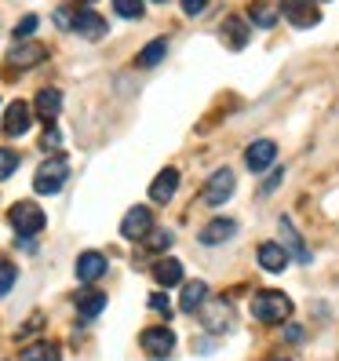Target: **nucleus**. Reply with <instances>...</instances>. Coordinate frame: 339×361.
Segmentation results:
<instances>
[{"instance_id": "obj_1", "label": "nucleus", "mask_w": 339, "mask_h": 361, "mask_svg": "<svg viewBox=\"0 0 339 361\" xmlns=\"http://www.w3.org/2000/svg\"><path fill=\"white\" fill-rule=\"evenodd\" d=\"M292 314V300L281 292H256L252 295V317L259 325H278V322H288Z\"/></svg>"}, {"instance_id": "obj_2", "label": "nucleus", "mask_w": 339, "mask_h": 361, "mask_svg": "<svg viewBox=\"0 0 339 361\" xmlns=\"http://www.w3.org/2000/svg\"><path fill=\"white\" fill-rule=\"evenodd\" d=\"M8 223L15 226V233L18 238H33V233H40L44 230V212H40V204H33V201H18V204H11V212H8Z\"/></svg>"}, {"instance_id": "obj_3", "label": "nucleus", "mask_w": 339, "mask_h": 361, "mask_svg": "<svg viewBox=\"0 0 339 361\" xmlns=\"http://www.w3.org/2000/svg\"><path fill=\"white\" fill-rule=\"evenodd\" d=\"M66 176H70L66 157H48L44 164L37 168V176H33V190H37V194H58V190L66 186Z\"/></svg>"}, {"instance_id": "obj_4", "label": "nucleus", "mask_w": 339, "mask_h": 361, "mask_svg": "<svg viewBox=\"0 0 339 361\" xmlns=\"http://www.w3.org/2000/svg\"><path fill=\"white\" fill-rule=\"evenodd\" d=\"M292 26H300V30H310L321 23V11H317L314 0H281V8H278Z\"/></svg>"}, {"instance_id": "obj_5", "label": "nucleus", "mask_w": 339, "mask_h": 361, "mask_svg": "<svg viewBox=\"0 0 339 361\" xmlns=\"http://www.w3.org/2000/svg\"><path fill=\"white\" fill-rule=\"evenodd\" d=\"M234 186H238L234 172H230V168H219V172H216V176H211V179L204 183V190H201V201L216 208V204L230 201V194H234Z\"/></svg>"}, {"instance_id": "obj_6", "label": "nucleus", "mask_w": 339, "mask_h": 361, "mask_svg": "<svg viewBox=\"0 0 339 361\" xmlns=\"http://www.w3.org/2000/svg\"><path fill=\"white\" fill-rule=\"evenodd\" d=\"M139 343H142V350L150 354V357H172V350H175V332L164 329V325H157V329H146V332L139 336Z\"/></svg>"}, {"instance_id": "obj_7", "label": "nucleus", "mask_w": 339, "mask_h": 361, "mask_svg": "<svg viewBox=\"0 0 339 361\" xmlns=\"http://www.w3.org/2000/svg\"><path fill=\"white\" fill-rule=\"evenodd\" d=\"M154 230V212L146 208V204H135L128 216H124L121 223V238H128V241H142L146 233Z\"/></svg>"}, {"instance_id": "obj_8", "label": "nucleus", "mask_w": 339, "mask_h": 361, "mask_svg": "<svg viewBox=\"0 0 339 361\" xmlns=\"http://www.w3.org/2000/svg\"><path fill=\"white\" fill-rule=\"evenodd\" d=\"M30 124H33V106H26V102H11L8 110H4V135L8 139H18V135H26L30 132Z\"/></svg>"}, {"instance_id": "obj_9", "label": "nucleus", "mask_w": 339, "mask_h": 361, "mask_svg": "<svg viewBox=\"0 0 339 361\" xmlns=\"http://www.w3.org/2000/svg\"><path fill=\"white\" fill-rule=\"evenodd\" d=\"M273 157H278V142H273V139H256V142L245 150V164H248L256 176L266 172V168L273 164Z\"/></svg>"}, {"instance_id": "obj_10", "label": "nucleus", "mask_w": 339, "mask_h": 361, "mask_svg": "<svg viewBox=\"0 0 339 361\" xmlns=\"http://www.w3.org/2000/svg\"><path fill=\"white\" fill-rule=\"evenodd\" d=\"M219 33H223V40H226V48H230V51H241V48L248 44V23H245L241 15H226Z\"/></svg>"}, {"instance_id": "obj_11", "label": "nucleus", "mask_w": 339, "mask_h": 361, "mask_svg": "<svg viewBox=\"0 0 339 361\" xmlns=\"http://www.w3.org/2000/svg\"><path fill=\"white\" fill-rule=\"evenodd\" d=\"M288 256L295 259V263H310V248L303 245V238L295 233V226L288 223V219H281V241H278Z\"/></svg>"}, {"instance_id": "obj_12", "label": "nucleus", "mask_w": 339, "mask_h": 361, "mask_svg": "<svg viewBox=\"0 0 339 361\" xmlns=\"http://www.w3.org/2000/svg\"><path fill=\"white\" fill-rule=\"evenodd\" d=\"M44 48L40 44H15L11 51H8V66L11 70H30V66H37V62H44Z\"/></svg>"}, {"instance_id": "obj_13", "label": "nucleus", "mask_w": 339, "mask_h": 361, "mask_svg": "<svg viewBox=\"0 0 339 361\" xmlns=\"http://www.w3.org/2000/svg\"><path fill=\"white\" fill-rule=\"evenodd\" d=\"M102 274H106V256H102V252H84V256H77V278L84 285L99 281Z\"/></svg>"}, {"instance_id": "obj_14", "label": "nucleus", "mask_w": 339, "mask_h": 361, "mask_svg": "<svg viewBox=\"0 0 339 361\" xmlns=\"http://www.w3.org/2000/svg\"><path fill=\"white\" fill-rule=\"evenodd\" d=\"M175 190H179V172H175V168H164V172L150 183V197L157 204H168V201L175 197Z\"/></svg>"}, {"instance_id": "obj_15", "label": "nucleus", "mask_w": 339, "mask_h": 361, "mask_svg": "<svg viewBox=\"0 0 339 361\" xmlns=\"http://www.w3.org/2000/svg\"><path fill=\"white\" fill-rule=\"evenodd\" d=\"M259 267H263L266 274H281V270L288 267V252H285L278 241H263V245H259Z\"/></svg>"}, {"instance_id": "obj_16", "label": "nucleus", "mask_w": 339, "mask_h": 361, "mask_svg": "<svg viewBox=\"0 0 339 361\" xmlns=\"http://www.w3.org/2000/svg\"><path fill=\"white\" fill-rule=\"evenodd\" d=\"M73 303H77V314L92 322V317H99V314L106 310V292H99V288H80Z\"/></svg>"}, {"instance_id": "obj_17", "label": "nucleus", "mask_w": 339, "mask_h": 361, "mask_svg": "<svg viewBox=\"0 0 339 361\" xmlns=\"http://www.w3.org/2000/svg\"><path fill=\"white\" fill-rule=\"evenodd\" d=\"M70 30H77L80 37H88V40H99V37H106V18L95 15V11H77Z\"/></svg>"}, {"instance_id": "obj_18", "label": "nucleus", "mask_w": 339, "mask_h": 361, "mask_svg": "<svg viewBox=\"0 0 339 361\" xmlns=\"http://www.w3.org/2000/svg\"><path fill=\"white\" fill-rule=\"evenodd\" d=\"M33 110L51 124V121L58 117V110H62V92H58V88H40L37 99H33Z\"/></svg>"}, {"instance_id": "obj_19", "label": "nucleus", "mask_w": 339, "mask_h": 361, "mask_svg": "<svg viewBox=\"0 0 339 361\" xmlns=\"http://www.w3.org/2000/svg\"><path fill=\"white\" fill-rule=\"evenodd\" d=\"M204 300H208V285H204V281H190V285H183L179 310H183V314H194V310L204 307Z\"/></svg>"}, {"instance_id": "obj_20", "label": "nucleus", "mask_w": 339, "mask_h": 361, "mask_svg": "<svg viewBox=\"0 0 339 361\" xmlns=\"http://www.w3.org/2000/svg\"><path fill=\"white\" fill-rule=\"evenodd\" d=\"M238 233V223L234 219H211L204 230H201V241L204 245H223V241H230Z\"/></svg>"}, {"instance_id": "obj_21", "label": "nucleus", "mask_w": 339, "mask_h": 361, "mask_svg": "<svg viewBox=\"0 0 339 361\" xmlns=\"http://www.w3.org/2000/svg\"><path fill=\"white\" fill-rule=\"evenodd\" d=\"M154 281H157V285H164V288L179 285V281H183V263H179V259H172V256H164V259L154 267Z\"/></svg>"}, {"instance_id": "obj_22", "label": "nucleus", "mask_w": 339, "mask_h": 361, "mask_svg": "<svg viewBox=\"0 0 339 361\" xmlns=\"http://www.w3.org/2000/svg\"><path fill=\"white\" fill-rule=\"evenodd\" d=\"M62 350L58 343H51V339H40V343H30L23 354H18V361H58Z\"/></svg>"}, {"instance_id": "obj_23", "label": "nucleus", "mask_w": 339, "mask_h": 361, "mask_svg": "<svg viewBox=\"0 0 339 361\" xmlns=\"http://www.w3.org/2000/svg\"><path fill=\"white\" fill-rule=\"evenodd\" d=\"M201 317H204V325H208L211 332H230V329H234V314H230L226 303H216L211 310H204Z\"/></svg>"}, {"instance_id": "obj_24", "label": "nucleus", "mask_w": 339, "mask_h": 361, "mask_svg": "<svg viewBox=\"0 0 339 361\" xmlns=\"http://www.w3.org/2000/svg\"><path fill=\"white\" fill-rule=\"evenodd\" d=\"M248 18H252V23H256L259 30H270V26L281 18V11L273 8V4H263V0H256V4L248 8Z\"/></svg>"}, {"instance_id": "obj_25", "label": "nucleus", "mask_w": 339, "mask_h": 361, "mask_svg": "<svg viewBox=\"0 0 339 361\" xmlns=\"http://www.w3.org/2000/svg\"><path fill=\"white\" fill-rule=\"evenodd\" d=\"M168 55V40H150L142 51H139V59H135V66H142V70H150V66H157V62Z\"/></svg>"}, {"instance_id": "obj_26", "label": "nucleus", "mask_w": 339, "mask_h": 361, "mask_svg": "<svg viewBox=\"0 0 339 361\" xmlns=\"http://www.w3.org/2000/svg\"><path fill=\"white\" fill-rule=\"evenodd\" d=\"M113 11L121 15V18H142V0H113Z\"/></svg>"}, {"instance_id": "obj_27", "label": "nucleus", "mask_w": 339, "mask_h": 361, "mask_svg": "<svg viewBox=\"0 0 339 361\" xmlns=\"http://www.w3.org/2000/svg\"><path fill=\"white\" fill-rule=\"evenodd\" d=\"M15 168H18V154L8 150V146H0V179H11Z\"/></svg>"}, {"instance_id": "obj_28", "label": "nucleus", "mask_w": 339, "mask_h": 361, "mask_svg": "<svg viewBox=\"0 0 339 361\" xmlns=\"http://www.w3.org/2000/svg\"><path fill=\"white\" fill-rule=\"evenodd\" d=\"M15 278H18V274H15V267H11L8 259H0V295H8V292H11Z\"/></svg>"}, {"instance_id": "obj_29", "label": "nucleus", "mask_w": 339, "mask_h": 361, "mask_svg": "<svg viewBox=\"0 0 339 361\" xmlns=\"http://www.w3.org/2000/svg\"><path fill=\"white\" fill-rule=\"evenodd\" d=\"M146 245H150L154 252H164L168 245H172V233H168V230H150V233H146Z\"/></svg>"}, {"instance_id": "obj_30", "label": "nucleus", "mask_w": 339, "mask_h": 361, "mask_svg": "<svg viewBox=\"0 0 339 361\" xmlns=\"http://www.w3.org/2000/svg\"><path fill=\"white\" fill-rule=\"evenodd\" d=\"M37 26H40V18H37V15H26L23 23L15 26V40H26V37H33V33H37Z\"/></svg>"}, {"instance_id": "obj_31", "label": "nucleus", "mask_w": 339, "mask_h": 361, "mask_svg": "<svg viewBox=\"0 0 339 361\" xmlns=\"http://www.w3.org/2000/svg\"><path fill=\"white\" fill-rule=\"evenodd\" d=\"M150 307H154L157 314H164V317H172V300H168L164 292H154V295H150Z\"/></svg>"}, {"instance_id": "obj_32", "label": "nucleus", "mask_w": 339, "mask_h": 361, "mask_svg": "<svg viewBox=\"0 0 339 361\" xmlns=\"http://www.w3.org/2000/svg\"><path fill=\"white\" fill-rule=\"evenodd\" d=\"M40 146H44V150H58V146H62L58 128H48V132H44V139H40Z\"/></svg>"}, {"instance_id": "obj_33", "label": "nucleus", "mask_w": 339, "mask_h": 361, "mask_svg": "<svg viewBox=\"0 0 339 361\" xmlns=\"http://www.w3.org/2000/svg\"><path fill=\"white\" fill-rule=\"evenodd\" d=\"M208 8V0H183V11L190 15V18H194V15H201Z\"/></svg>"}, {"instance_id": "obj_34", "label": "nucleus", "mask_w": 339, "mask_h": 361, "mask_svg": "<svg viewBox=\"0 0 339 361\" xmlns=\"http://www.w3.org/2000/svg\"><path fill=\"white\" fill-rule=\"evenodd\" d=\"M281 179H285V172H273V176H270V179L263 183V190H259V194H263V197H266V194H273V190L281 186Z\"/></svg>"}, {"instance_id": "obj_35", "label": "nucleus", "mask_w": 339, "mask_h": 361, "mask_svg": "<svg viewBox=\"0 0 339 361\" xmlns=\"http://www.w3.org/2000/svg\"><path fill=\"white\" fill-rule=\"evenodd\" d=\"M55 23H58L62 30H70V26H73V15H70L66 8H58V11H55Z\"/></svg>"}, {"instance_id": "obj_36", "label": "nucleus", "mask_w": 339, "mask_h": 361, "mask_svg": "<svg viewBox=\"0 0 339 361\" xmlns=\"http://www.w3.org/2000/svg\"><path fill=\"white\" fill-rule=\"evenodd\" d=\"M285 339H288V343H300V339H303V329H300V325H288V329H285Z\"/></svg>"}, {"instance_id": "obj_37", "label": "nucleus", "mask_w": 339, "mask_h": 361, "mask_svg": "<svg viewBox=\"0 0 339 361\" xmlns=\"http://www.w3.org/2000/svg\"><path fill=\"white\" fill-rule=\"evenodd\" d=\"M270 361H292V357H278V354H273V357H270Z\"/></svg>"}, {"instance_id": "obj_38", "label": "nucleus", "mask_w": 339, "mask_h": 361, "mask_svg": "<svg viewBox=\"0 0 339 361\" xmlns=\"http://www.w3.org/2000/svg\"><path fill=\"white\" fill-rule=\"evenodd\" d=\"M77 4H95V0H77Z\"/></svg>"}, {"instance_id": "obj_39", "label": "nucleus", "mask_w": 339, "mask_h": 361, "mask_svg": "<svg viewBox=\"0 0 339 361\" xmlns=\"http://www.w3.org/2000/svg\"><path fill=\"white\" fill-rule=\"evenodd\" d=\"M154 4H168V0H154Z\"/></svg>"}, {"instance_id": "obj_40", "label": "nucleus", "mask_w": 339, "mask_h": 361, "mask_svg": "<svg viewBox=\"0 0 339 361\" xmlns=\"http://www.w3.org/2000/svg\"><path fill=\"white\" fill-rule=\"evenodd\" d=\"M314 4H317V0H314Z\"/></svg>"}]
</instances>
